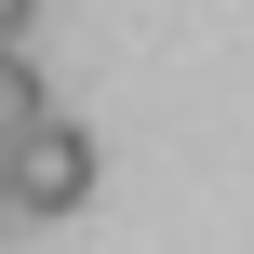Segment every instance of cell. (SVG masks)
<instances>
[{
	"mask_svg": "<svg viewBox=\"0 0 254 254\" xmlns=\"http://www.w3.org/2000/svg\"><path fill=\"white\" fill-rule=\"evenodd\" d=\"M0 201H13V228H40V214H80V201H94V134L40 107V121L0 147Z\"/></svg>",
	"mask_w": 254,
	"mask_h": 254,
	"instance_id": "obj_1",
	"label": "cell"
},
{
	"mask_svg": "<svg viewBox=\"0 0 254 254\" xmlns=\"http://www.w3.org/2000/svg\"><path fill=\"white\" fill-rule=\"evenodd\" d=\"M40 107H54V94H40V67H27V40H13V54H0V147H13Z\"/></svg>",
	"mask_w": 254,
	"mask_h": 254,
	"instance_id": "obj_2",
	"label": "cell"
},
{
	"mask_svg": "<svg viewBox=\"0 0 254 254\" xmlns=\"http://www.w3.org/2000/svg\"><path fill=\"white\" fill-rule=\"evenodd\" d=\"M27 13H40V0H0V54H13V40H27Z\"/></svg>",
	"mask_w": 254,
	"mask_h": 254,
	"instance_id": "obj_3",
	"label": "cell"
},
{
	"mask_svg": "<svg viewBox=\"0 0 254 254\" xmlns=\"http://www.w3.org/2000/svg\"><path fill=\"white\" fill-rule=\"evenodd\" d=\"M0 241H13V201H0Z\"/></svg>",
	"mask_w": 254,
	"mask_h": 254,
	"instance_id": "obj_4",
	"label": "cell"
}]
</instances>
